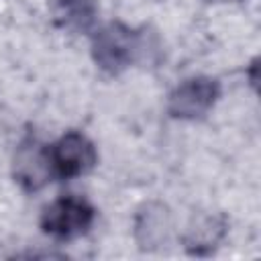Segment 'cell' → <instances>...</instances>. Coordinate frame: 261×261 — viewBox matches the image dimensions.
<instances>
[{
	"mask_svg": "<svg viewBox=\"0 0 261 261\" xmlns=\"http://www.w3.org/2000/svg\"><path fill=\"white\" fill-rule=\"evenodd\" d=\"M149 41L145 33L126 27L124 22H108L92 39V57L102 71L118 75L143 59Z\"/></svg>",
	"mask_w": 261,
	"mask_h": 261,
	"instance_id": "obj_1",
	"label": "cell"
},
{
	"mask_svg": "<svg viewBox=\"0 0 261 261\" xmlns=\"http://www.w3.org/2000/svg\"><path fill=\"white\" fill-rule=\"evenodd\" d=\"M94 208L75 196H65L51 202L41 214V228L53 239L71 241L90 230L94 224Z\"/></svg>",
	"mask_w": 261,
	"mask_h": 261,
	"instance_id": "obj_2",
	"label": "cell"
},
{
	"mask_svg": "<svg viewBox=\"0 0 261 261\" xmlns=\"http://www.w3.org/2000/svg\"><path fill=\"white\" fill-rule=\"evenodd\" d=\"M49 155H51L53 173L55 177L61 179L80 177L92 171L98 161L94 143L86 135L75 130L65 133L53 147H49Z\"/></svg>",
	"mask_w": 261,
	"mask_h": 261,
	"instance_id": "obj_3",
	"label": "cell"
},
{
	"mask_svg": "<svg viewBox=\"0 0 261 261\" xmlns=\"http://www.w3.org/2000/svg\"><path fill=\"white\" fill-rule=\"evenodd\" d=\"M218 96H220V86L216 80L206 75L190 77L169 94L167 110L173 118L196 120L216 104Z\"/></svg>",
	"mask_w": 261,
	"mask_h": 261,
	"instance_id": "obj_4",
	"label": "cell"
},
{
	"mask_svg": "<svg viewBox=\"0 0 261 261\" xmlns=\"http://www.w3.org/2000/svg\"><path fill=\"white\" fill-rule=\"evenodd\" d=\"M12 175L16 184L27 192H37L55 177L49 147L37 141L35 137H27L14 151L12 157Z\"/></svg>",
	"mask_w": 261,
	"mask_h": 261,
	"instance_id": "obj_5",
	"label": "cell"
},
{
	"mask_svg": "<svg viewBox=\"0 0 261 261\" xmlns=\"http://www.w3.org/2000/svg\"><path fill=\"white\" fill-rule=\"evenodd\" d=\"M171 214L159 202H149L135 216V241L143 251H155L169 243Z\"/></svg>",
	"mask_w": 261,
	"mask_h": 261,
	"instance_id": "obj_6",
	"label": "cell"
},
{
	"mask_svg": "<svg viewBox=\"0 0 261 261\" xmlns=\"http://www.w3.org/2000/svg\"><path fill=\"white\" fill-rule=\"evenodd\" d=\"M226 234V218L220 214H202L194 218L184 234V247L190 255H210Z\"/></svg>",
	"mask_w": 261,
	"mask_h": 261,
	"instance_id": "obj_7",
	"label": "cell"
},
{
	"mask_svg": "<svg viewBox=\"0 0 261 261\" xmlns=\"http://www.w3.org/2000/svg\"><path fill=\"white\" fill-rule=\"evenodd\" d=\"M98 8L94 0H55V18L63 29L73 33L90 31L96 22Z\"/></svg>",
	"mask_w": 261,
	"mask_h": 261,
	"instance_id": "obj_8",
	"label": "cell"
},
{
	"mask_svg": "<svg viewBox=\"0 0 261 261\" xmlns=\"http://www.w3.org/2000/svg\"><path fill=\"white\" fill-rule=\"evenodd\" d=\"M210 2H232V0H210Z\"/></svg>",
	"mask_w": 261,
	"mask_h": 261,
	"instance_id": "obj_9",
	"label": "cell"
}]
</instances>
